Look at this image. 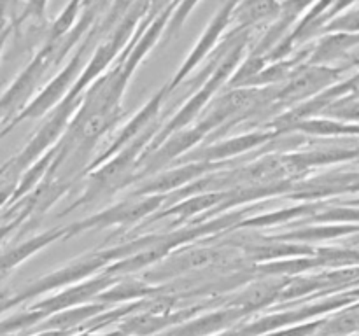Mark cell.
Here are the masks:
<instances>
[{
    "mask_svg": "<svg viewBox=\"0 0 359 336\" xmlns=\"http://www.w3.org/2000/svg\"><path fill=\"white\" fill-rule=\"evenodd\" d=\"M351 205H354V206H359V198H358V200H353V202H351Z\"/></svg>",
    "mask_w": 359,
    "mask_h": 336,
    "instance_id": "cell-6",
    "label": "cell"
},
{
    "mask_svg": "<svg viewBox=\"0 0 359 336\" xmlns=\"http://www.w3.org/2000/svg\"><path fill=\"white\" fill-rule=\"evenodd\" d=\"M354 97H356V98H359V91H358V93H356V94H354Z\"/></svg>",
    "mask_w": 359,
    "mask_h": 336,
    "instance_id": "cell-8",
    "label": "cell"
},
{
    "mask_svg": "<svg viewBox=\"0 0 359 336\" xmlns=\"http://www.w3.org/2000/svg\"><path fill=\"white\" fill-rule=\"evenodd\" d=\"M280 10L279 0H238L231 13V20L241 27H249L266 18L277 16Z\"/></svg>",
    "mask_w": 359,
    "mask_h": 336,
    "instance_id": "cell-1",
    "label": "cell"
},
{
    "mask_svg": "<svg viewBox=\"0 0 359 336\" xmlns=\"http://www.w3.org/2000/svg\"><path fill=\"white\" fill-rule=\"evenodd\" d=\"M46 4H48V0H28L27 6H25L23 14L18 18V23H20V21H23V20H27V18L41 16V14L44 13V9H46Z\"/></svg>",
    "mask_w": 359,
    "mask_h": 336,
    "instance_id": "cell-3",
    "label": "cell"
},
{
    "mask_svg": "<svg viewBox=\"0 0 359 336\" xmlns=\"http://www.w3.org/2000/svg\"><path fill=\"white\" fill-rule=\"evenodd\" d=\"M342 115L344 118H349V119H356L359 121V100L353 102V104H347L342 107Z\"/></svg>",
    "mask_w": 359,
    "mask_h": 336,
    "instance_id": "cell-4",
    "label": "cell"
},
{
    "mask_svg": "<svg viewBox=\"0 0 359 336\" xmlns=\"http://www.w3.org/2000/svg\"><path fill=\"white\" fill-rule=\"evenodd\" d=\"M18 0H0V31L7 28V21L13 20L14 13H16Z\"/></svg>",
    "mask_w": 359,
    "mask_h": 336,
    "instance_id": "cell-2",
    "label": "cell"
},
{
    "mask_svg": "<svg viewBox=\"0 0 359 336\" xmlns=\"http://www.w3.org/2000/svg\"><path fill=\"white\" fill-rule=\"evenodd\" d=\"M93 2H95V0H83V4H86V6H91Z\"/></svg>",
    "mask_w": 359,
    "mask_h": 336,
    "instance_id": "cell-7",
    "label": "cell"
},
{
    "mask_svg": "<svg viewBox=\"0 0 359 336\" xmlns=\"http://www.w3.org/2000/svg\"><path fill=\"white\" fill-rule=\"evenodd\" d=\"M11 34V27H7V28H4L2 31H0V52H2V48H4V42H6V38H7V35Z\"/></svg>",
    "mask_w": 359,
    "mask_h": 336,
    "instance_id": "cell-5",
    "label": "cell"
}]
</instances>
